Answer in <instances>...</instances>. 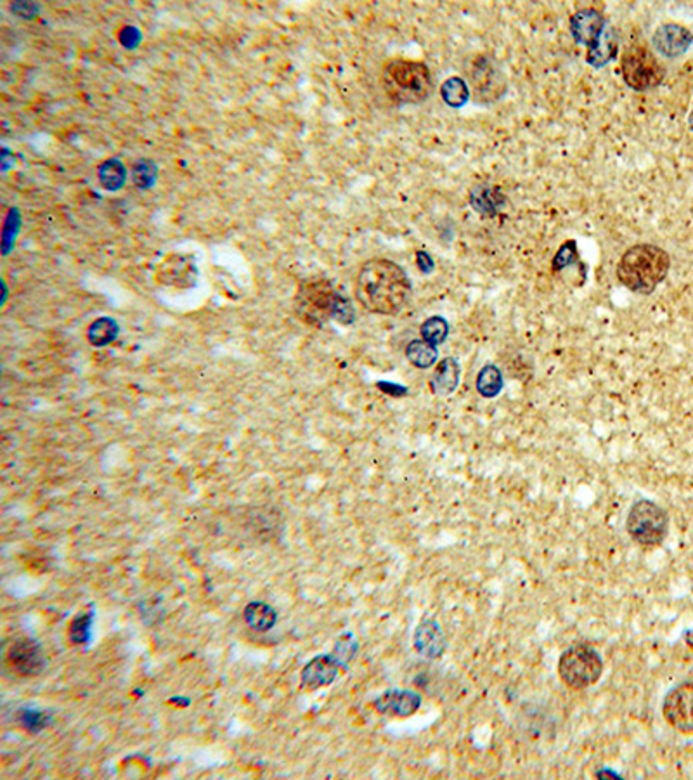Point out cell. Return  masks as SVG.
Segmentation results:
<instances>
[{"label": "cell", "mask_w": 693, "mask_h": 780, "mask_svg": "<svg viewBox=\"0 0 693 780\" xmlns=\"http://www.w3.org/2000/svg\"><path fill=\"white\" fill-rule=\"evenodd\" d=\"M354 293L368 312L396 316L403 311L411 295V281L401 266L388 259H371L362 264Z\"/></svg>", "instance_id": "obj_1"}, {"label": "cell", "mask_w": 693, "mask_h": 780, "mask_svg": "<svg viewBox=\"0 0 693 780\" xmlns=\"http://www.w3.org/2000/svg\"><path fill=\"white\" fill-rule=\"evenodd\" d=\"M406 357L409 359V362L420 370L432 368L433 364H437V357L439 351L435 345H430L425 340H413L407 344L406 347Z\"/></svg>", "instance_id": "obj_22"}, {"label": "cell", "mask_w": 693, "mask_h": 780, "mask_svg": "<svg viewBox=\"0 0 693 780\" xmlns=\"http://www.w3.org/2000/svg\"><path fill=\"white\" fill-rule=\"evenodd\" d=\"M608 22L604 14L595 7H584L578 11L570 20V33L574 41L586 49L593 47L604 35Z\"/></svg>", "instance_id": "obj_12"}, {"label": "cell", "mask_w": 693, "mask_h": 780, "mask_svg": "<svg viewBox=\"0 0 693 780\" xmlns=\"http://www.w3.org/2000/svg\"><path fill=\"white\" fill-rule=\"evenodd\" d=\"M688 124H690V127H692V131H693V108H692V112H690V116H688Z\"/></svg>", "instance_id": "obj_31"}, {"label": "cell", "mask_w": 693, "mask_h": 780, "mask_svg": "<svg viewBox=\"0 0 693 780\" xmlns=\"http://www.w3.org/2000/svg\"><path fill=\"white\" fill-rule=\"evenodd\" d=\"M7 665L22 676H37L45 669L42 646L32 638H20L7 650Z\"/></svg>", "instance_id": "obj_10"}, {"label": "cell", "mask_w": 693, "mask_h": 780, "mask_svg": "<svg viewBox=\"0 0 693 780\" xmlns=\"http://www.w3.org/2000/svg\"><path fill=\"white\" fill-rule=\"evenodd\" d=\"M553 274L561 276L563 281H572V285H576L574 280H579L581 285L584 283L588 268L584 266V262L579 257L576 242L569 240L560 246L559 252L553 259Z\"/></svg>", "instance_id": "obj_15"}, {"label": "cell", "mask_w": 693, "mask_h": 780, "mask_svg": "<svg viewBox=\"0 0 693 780\" xmlns=\"http://www.w3.org/2000/svg\"><path fill=\"white\" fill-rule=\"evenodd\" d=\"M460 364L454 357H446L441 362H437L433 377L430 380V387L432 392L441 394V396H448L452 394L460 383Z\"/></svg>", "instance_id": "obj_19"}, {"label": "cell", "mask_w": 693, "mask_h": 780, "mask_svg": "<svg viewBox=\"0 0 693 780\" xmlns=\"http://www.w3.org/2000/svg\"><path fill=\"white\" fill-rule=\"evenodd\" d=\"M116 334H118L116 323L113 319L103 317V319H97L90 325L87 336H89V342L92 345L101 347V345H108L110 342H113Z\"/></svg>", "instance_id": "obj_26"}, {"label": "cell", "mask_w": 693, "mask_h": 780, "mask_svg": "<svg viewBox=\"0 0 693 780\" xmlns=\"http://www.w3.org/2000/svg\"><path fill=\"white\" fill-rule=\"evenodd\" d=\"M604 674V659L597 648L574 646L567 648L559 661V676L570 691H586Z\"/></svg>", "instance_id": "obj_5"}, {"label": "cell", "mask_w": 693, "mask_h": 780, "mask_svg": "<svg viewBox=\"0 0 693 780\" xmlns=\"http://www.w3.org/2000/svg\"><path fill=\"white\" fill-rule=\"evenodd\" d=\"M52 721V714L42 711V710H35V708H26L22 710L20 713V723L24 730L32 732V734H39L42 732L45 727H49Z\"/></svg>", "instance_id": "obj_29"}, {"label": "cell", "mask_w": 693, "mask_h": 780, "mask_svg": "<svg viewBox=\"0 0 693 780\" xmlns=\"http://www.w3.org/2000/svg\"><path fill=\"white\" fill-rule=\"evenodd\" d=\"M245 621L251 629L266 633L278 621V612L266 602H251L245 607Z\"/></svg>", "instance_id": "obj_21"}, {"label": "cell", "mask_w": 693, "mask_h": 780, "mask_svg": "<svg viewBox=\"0 0 693 780\" xmlns=\"http://www.w3.org/2000/svg\"><path fill=\"white\" fill-rule=\"evenodd\" d=\"M475 385H477V392L482 398H488V399L496 398L501 392V389H503V375H501L499 368L494 366V364H486L479 372Z\"/></svg>", "instance_id": "obj_23"}, {"label": "cell", "mask_w": 693, "mask_h": 780, "mask_svg": "<svg viewBox=\"0 0 693 780\" xmlns=\"http://www.w3.org/2000/svg\"><path fill=\"white\" fill-rule=\"evenodd\" d=\"M467 78H469L471 92L479 103L489 105L497 101L505 90L506 80L505 73L499 65L488 54H475L467 61Z\"/></svg>", "instance_id": "obj_8"}, {"label": "cell", "mask_w": 693, "mask_h": 780, "mask_svg": "<svg viewBox=\"0 0 693 780\" xmlns=\"http://www.w3.org/2000/svg\"><path fill=\"white\" fill-rule=\"evenodd\" d=\"M295 314L302 323L314 328L323 326L330 319L345 325L354 319L351 302L324 278H309L298 285L295 295Z\"/></svg>", "instance_id": "obj_2"}, {"label": "cell", "mask_w": 693, "mask_h": 780, "mask_svg": "<svg viewBox=\"0 0 693 780\" xmlns=\"http://www.w3.org/2000/svg\"><path fill=\"white\" fill-rule=\"evenodd\" d=\"M671 268L670 253L661 246H631L617 264V278L627 290L650 295L668 276Z\"/></svg>", "instance_id": "obj_3"}, {"label": "cell", "mask_w": 693, "mask_h": 780, "mask_svg": "<svg viewBox=\"0 0 693 780\" xmlns=\"http://www.w3.org/2000/svg\"><path fill=\"white\" fill-rule=\"evenodd\" d=\"M340 668H345L335 654L328 656H317L302 671V685L309 691H317L323 687H328L335 682Z\"/></svg>", "instance_id": "obj_13"}, {"label": "cell", "mask_w": 693, "mask_h": 780, "mask_svg": "<svg viewBox=\"0 0 693 780\" xmlns=\"http://www.w3.org/2000/svg\"><path fill=\"white\" fill-rule=\"evenodd\" d=\"M422 706V695L411 691H387L375 701V710L392 718H407Z\"/></svg>", "instance_id": "obj_14"}, {"label": "cell", "mask_w": 693, "mask_h": 780, "mask_svg": "<svg viewBox=\"0 0 693 780\" xmlns=\"http://www.w3.org/2000/svg\"><path fill=\"white\" fill-rule=\"evenodd\" d=\"M415 648L428 659L441 657L446 650V638L441 626L426 619L415 631Z\"/></svg>", "instance_id": "obj_17"}, {"label": "cell", "mask_w": 693, "mask_h": 780, "mask_svg": "<svg viewBox=\"0 0 693 780\" xmlns=\"http://www.w3.org/2000/svg\"><path fill=\"white\" fill-rule=\"evenodd\" d=\"M99 180H101V184L106 188V189H118V188H122V184H123V180H125V169H123V165L120 163V161H116V160H108L106 163H103L101 167H99Z\"/></svg>", "instance_id": "obj_27"}, {"label": "cell", "mask_w": 693, "mask_h": 780, "mask_svg": "<svg viewBox=\"0 0 693 780\" xmlns=\"http://www.w3.org/2000/svg\"><path fill=\"white\" fill-rule=\"evenodd\" d=\"M381 86L396 105H418L432 94V73L424 63L392 60L381 69Z\"/></svg>", "instance_id": "obj_4"}, {"label": "cell", "mask_w": 693, "mask_h": 780, "mask_svg": "<svg viewBox=\"0 0 693 780\" xmlns=\"http://www.w3.org/2000/svg\"><path fill=\"white\" fill-rule=\"evenodd\" d=\"M358 647V642L352 638V635H347V637H343V638L338 640L333 654L340 659V663L343 666H347L351 663V659L356 656Z\"/></svg>", "instance_id": "obj_30"}, {"label": "cell", "mask_w": 693, "mask_h": 780, "mask_svg": "<svg viewBox=\"0 0 693 780\" xmlns=\"http://www.w3.org/2000/svg\"><path fill=\"white\" fill-rule=\"evenodd\" d=\"M652 42L659 54L670 60H676L690 49V45L693 44V33L688 28L678 23H666L655 30Z\"/></svg>", "instance_id": "obj_11"}, {"label": "cell", "mask_w": 693, "mask_h": 780, "mask_svg": "<svg viewBox=\"0 0 693 780\" xmlns=\"http://www.w3.org/2000/svg\"><path fill=\"white\" fill-rule=\"evenodd\" d=\"M621 69L627 87L638 92L655 89L666 78V67L643 45H633L627 49L621 61Z\"/></svg>", "instance_id": "obj_7"}, {"label": "cell", "mask_w": 693, "mask_h": 780, "mask_svg": "<svg viewBox=\"0 0 693 780\" xmlns=\"http://www.w3.org/2000/svg\"><path fill=\"white\" fill-rule=\"evenodd\" d=\"M449 326L444 317H428L422 325V336L430 345H441L448 338Z\"/></svg>", "instance_id": "obj_28"}, {"label": "cell", "mask_w": 693, "mask_h": 780, "mask_svg": "<svg viewBox=\"0 0 693 780\" xmlns=\"http://www.w3.org/2000/svg\"><path fill=\"white\" fill-rule=\"evenodd\" d=\"M470 203L479 214H482L486 217H492L505 205V195L494 186L482 184V186L473 188V191L470 195Z\"/></svg>", "instance_id": "obj_20"}, {"label": "cell", "mask_w": 693, "mask_h": 780, "mask_svg": "<svg viewBox=\"0 0 693 780\" xmlns=\"http://www.w3.org/2000/svg\"><path fill=\"white\" fill-rule=\"evenodd\" d=\"M441 96L444 99V103L451 108H461L467 105L470 97L469 86L465 84L463 78L460 77H451L448 78L442 87H441Z\"/></svg>", "instance_id": "obj_24"}, {"label": "cell", "mask_w": 693, "mask_h": 780, "mask_svg": "<svg viewBox=\"0 0 693 780\" xmlns=\"http://www.w3.org/2000/svg\"><path fill=\"white\" fill-rule=\"evenodd\" d=\"M668 529V513L650 500L636 501L627 513V535L640 546H659L666 539Z\"/></svg>", "instance_id": "obj_6"}, {"label": "cell", "mask_w": 693, "mask_h": 780, "mask_svg": "<svg viewBox=\"0 0 693 780\" xmlns=\"http://www.w3.org/2000/svg\"><path fill=\"white\" fill-rule=\"evenodd\" d=\"M617 49H619L617 32L608 23L600 41L593 47L586 49V61L593 68L606 67L617 56Z\"/></svg>", "instance_id": "obj_18"}, {"label": "cell", "mask_w": 693, "mask_h": 780, "mask_svg": "<svg viewBox=\"0 0 693 780\" xmlns=\"http://www.w3.org/2000/svg\"><path fill=\"white\" fill-rule=\"evenodd\" d=\"M94 612H80L78 616L73 618V621L69 623L68 629V637L73 644L77 646H86L89 644L92 638V626H94Z\"/></svg>", "instance_id": "obj_25"}, {"label": "cell", "mask_w": 693, "mask_h": 780, "mask_svg": "<svg viewBox=\"0 0 693 780\" xmlns=\"http://www.w3.org/2000/svg\"><path fill=\"white\" fill-rule=\"evenodd\" d=\"M664 720L683 736H693V682L674 687L662 704Z\"/></svg>", "instance_id": "obj_9"}, {"label": "cell", "mask_w": 693, "mask_h": 780, "mask_svg": "<svg viewBox=\"0 0 693 780\" xmlns=\"http://www.w3.org/2000/svg\"><path fill=\"white\" fill-rule=\"evenodd\" d=\"M195 264L182 255L169 257L158 271V281L169 287L186 289L195 283Z\"/></svg>", "instance_id": "obj_16"}]
</instances>
